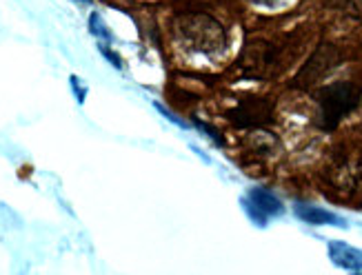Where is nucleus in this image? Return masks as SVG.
<instances>
[{
    "label": "nucleus",
    "mask_w": 362,
    "mask_h": 275,
    "mask_svg": "<svg viewBox=\"0 0 362 275\" xmlns=\"http://www.w3.org/2000/svg\"><path fill=\"white\" fill-rule=\"evenodd\" d=\"M180 40L198 54H220L227 47V31L209 13H180L176 18Z\"/></svg>",
    "instance_id": "nucleus-1"
},
{
    "label": "nucleus",
    "mask_w": 362,
    "mask_h": 275,
    "mask_svg": "<svg viewBox=\"0 0 362 275\" xmlns=\"http://www.w3.org/2000/svg\"><path fill=\"white\" fill-rule=\"evenodd\" d=\"M362 100V89L354 83H334L325 85L316 91V105H318V120L316 124L322 131H334V129L347 118L351 111L358 109Z\"/></svg>",
    "instance_id": "nucleus-2"
},
{
    "label": "nucleus",
    "mask_w": 362,
    "mask_h": 275,
    "mask_svg": "<svg viewBox=\"0 0 362 275\" xmlns=\"http://www.w3.org/2000/svg\"><path fill=\"white\" fill-rule=\"evenodd\" d=\"M225 118L235 129H262L274 122V103L267 98L247 95L240 98L231 109L225 111Z\"/></svg>",
    "instance_id": "nucleus-3"
},
{
    "label": "nucleus",
    "mask_w": 362,
    "mask_h": 275,
    "mask_svg": "<svg viewBox=\"0 0 362 275\" xmlns=\"http://www.w3.org/2000/svg\"><path fill=\"white\" fill-rule=\"evenodd\" d=\"M340 60H342V54L334 45H329V42L318 45V49L311 54V58L303 64V69L293 78V87L311 89L313 85H318L322 78H327V74H332L340 64Z\"/></svg>",
    "instance_id": "nucleus-4"
},
{
    "label": "nucleus",
    "mask_w": 362,
    "mask_h": 275,
    "mask_svg": "<svg viewBox=\"0 0 362 275\" xmlns=\"http://www.w3.org/2000/svg\"><path fill=\"white\" fill-rule=\"evenodd\" d=\"M274 60H276V49L272 42H267L262 38H247L238 58V67L247 78H264L267 71L274 67Z\"/></svg>",
    "instance_id": "nucleus-5"
},
{
    "label": "nucleus",
    "mask_w": 362,
    "mask_h": 275,
    "mask_svg": "<svg viewBox=\"0 0 362 275\" xmlns=\"http://www.w3.org/2000/svg\"><path fill=\"white\" fill-rule=\"evenodd\" d=\"M243 206L258 226H264L272 216L282 213V202L267 189H251L247 193V198L243 200Z\"/></svg>",
    "instance_id": "nucleus-6"
},
{
    "label": "nucleus",
    "mask_w": 362,
    "mask_h": 275,
    "mask_svg": "<svg viewBox=\"0 0 362 275\" xmlns=\"http://www.w3.org/2000/svg\"><path fill=\"white\" fill-rule=\"evenodd\" d=\"M329 257L347 271H362V251L344 245V242H329Z\"/></svg>",
    "instance_id": "nucleus-7"
},
{
    "label": "nucleus",
    "mask_w": 362,
    "mask_h": 275,
    "mask_svg": "<svg viewBox=\"0 0 362 275\" xmlns=\"http://www.w3.org/2000/svg\"><path fill=\"white\" fill-rule=\"evenodd\" d=\"M296 216L305 220L307 224H342V220L332 213V211H325V209H318V206H296Z\"/></svg>",
    "instance_id": "nucleus-8"
},
{
    "label": "nucleus",
    "mask_w": 362,
    "mask_h": 275,
    "mask_svg": "<svg viewBox=\"0 0 362 275\" xmlns=\"http://www.w3.org/2000/svg\"><path fill=\"white\" fill-rule=\"evenodd\" d=\"M89 27H91V34H93V36L105 38V40H112V34L107 31V27H105V23L100 21V16H98V13H91Z\"/></svg>",
    "instance_id": "nucleus-9"
},
{
    "label": "nucleus",
    "mask_w": 362,
    "mask_h": 275,
    "mask_svg": "<svg viewBox=\"0 0 362 275\" xmlns=\"http://www.w3.org/2000/svg\"><path fill=\"white\" fill-rule=\"evenodd\" d=\"M196 124H198V127L202 129V131L207 134V136H209V138H211V140H214V142L218 144V147H223V144H225V140L220 138V134L216 131V129H214L211 124H204V122H200V120H196Z\"/></svg>",
    "instance_id": "nucleus-10"
},
{
    "label": "nucleus",
    "mask_w": 362,
    "mask_h": 275,
    "mask_svg": "<svg viewBox=\"0 0 362 275\" xmlns=\"http://www.w3.org/2000/svg\"><path fill=\"white\" fill-rule=\"evenodd\" d=\"M100 52H103V54H105V56H107L109 60H112V62H114V67H118V69L122 67V60H120V56H118V54H114V52H109V49H107V47H105V45L100 47Z\"/></svg>",
    "instance_id": "nucleus-11"
},
{
    "label": "nucleus",
    "mask_w": 362,
    "mask_h": 275,
    "mask_svg": "<svg viewBox=\"0 0 362 275\" xmlns=\"http://www.w3.org/2000/svg\"><path fill=\"white\" fill-rule=\"evenodd\" d=\"M71 85H74V91H76V95H78V103H85V89L81 91V87H78V78H76V76H71Z\"/></svg>",
    "instance_id": "nucleus-12"
}]
</instances>
